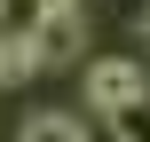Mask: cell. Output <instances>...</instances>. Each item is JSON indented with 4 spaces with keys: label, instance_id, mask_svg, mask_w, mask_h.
<instances>
[{
    "label": "cell",
    "instance_id": "obj_1",
    "mask_svg": "<svg viewBox=\"0 0 150 142\" xmlns=\"http://www.w3.org/2000/svg\"><path fill=\"white\" fill-rule=\"evenodd\" d=\"M134 95H150V63H134V55H95V63H87V103H95V119L127 111Z\"/></svg>",
    "mask_w": 150,
    "mask_h": 142
},
{
    "label": "cell",
    "instance_id": "obj_2",
    "mask_svg": "<svg viewBox=\"0 0 150 142\" xmlns=\"http://www.w3.org/2000/svg\"><path fill=\"white\" fill-rule=\"evenodd\" d=\"M32 47H40V71L79 63V55H87V16H55V24H40V32H32Z\"/></svg>",
    "mask_w": 150,
    "mask_h": 142
},
{
    "label": "cell",
    "instance_id": "obj_6",
    "mask_svg": "<svg viewBox=\"0 0 150 142\" xmlns=\"http://www.w3.org/2000/svg\"><path fill=\"white\" fill-rule=\"evenodd\" d=\"M142 32H150V0H142Z\"/></svg>",
    "mask_w": 150,
    "mask_h": 142
},
{
    "label": "cell",
    "instance_id": "obj_5",
    "mask_svg": "<svg viewBox=\"0 0 150 142\" xmlns=\"http://www.w3.org/2000/svg\"><path fill=\"white\" fill-rule=\"evenodd\" d=\"M103 126H111V142H150V95H134L127 111H111Z\"/></svg>",
    "mask_w": 150,
    "mask_h": 142
},
{
    "label": "cell",
    "instance_id": "obj_3",
    "mask_svg": "<svg viewBox=\"0 0 150 142\" xmlns=\"http://www.w3.org/2000/svg\"><path fill=\"white\" fill-rule=\"evenodd\" d=\"M24 79H40V47L32 32H0V87H24Z\"/></svg>",
    "mask_w": 150,
    "mask_h": 142
},
{
    "label": "cell",
    "instance_id": "obj_4",
    "mask_svg": "<svg viewBox=\"0 0 150 142\" xmlns=\"http://www.w3.org/2000/svg\"><path fill=\"white\" fill-rule=\"evenodd\" d=\"M24 142H95V134H87V119H71V111H32V119H24Z\"/></svg>",
    "mask_w": 150,
    "mask_h": 142
}]
</instances>
